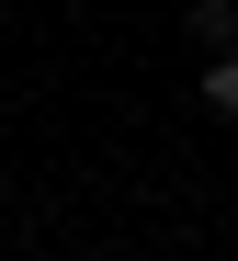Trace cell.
I'll use <instances>...</instances> for the list:
<instances>
[{
	"label": "cell",
	"mask_w": 238,
	"mask_h": 261,
	"mask_svg": "<svg viewBox=\"0 0 238 261\" xmlns=\"http://www.w3.org/2000/svg\"><path fill=\"white\" fill-rule=\"evenodd\" d=\"M204 102H216V114H238V46H216V68H204Z\"/></svg>",
	"instance_id": "2"
},
{
	"label": "cell",
	"mask_w": 238,
	"mask_h": 261,
	"mask_svg": "<svg viewBox=\"0 0 238 261\" xmlns=\"http://www.w3.org/2000/svg\"><path fill=\"white\" fill-rule=\"evenodd\" d=\"M193 34L204 46H238V0H193Z\"/></svg>",
	"instance_id": "1"
}]
</instances>
